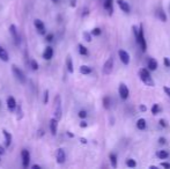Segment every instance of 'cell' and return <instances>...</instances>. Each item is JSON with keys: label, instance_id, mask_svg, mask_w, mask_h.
<instances>
[{"label": "cell", "instance_id": "cell-5", "mask_svg": "<svg viewBox=\"0 0 170 169\" xmlns=\"http://www.w3.org/2000/svg\"><path fill=\"white\" fill-rule=\"evenodd\" d=\"M119 96L122 100H126V98H129V95H130V91H129V88H127V86L125 84H120L119 85Z\"/></svg>", "mask_w": 170, "mask_h": 169}, {"label": "cell", "instance_id": "cell-42", "mask_svg": "<svg viewBox=\"0 0 170 169\" xmlns=\"http://www.w3.org/2000/svg\"><path fill=\"white\" fill-rule=\"evenodd\" d=\"M80 126H81V128H87V123L83 121V122H81V123H80Z\"/></svg>", "mask_w": 170, "mask_h": 169}, {"label": "cell", "instance_id": "cell-30", "mask_svg": "<svg viewBox=\"0 0 170 169\" xmlns=\"http://www.w3.org/2000/svg\"><path fill=\"white\" fill-rule=\"evenodd\" d=\"M30 66H31V68H33L34 71L38 70V64H37V61H36L35 59H31V60H30Z\"/></svg>", "mask_w": 170, "mask_h": 169}, {"label": "cell", "instance_id": "cell-16", "mask_svg": "<svg viewBox=\"0 0 170 169\" xmlns=\"http://www.w3.org/2000/svg\"><path fill=\"white\" fill-rule=\"evenodd\" d=\"M57 124H58V121L56 118H52L50 121V130H51V133L53 136L57 133Z\"/></svg>", "mask_w": 170, "mask_h": 169}, {"label": "cell", "instance_id": "cell-28", "mask_svg": "<svg viewBox=\"0 0 170 169\" xmlns=\"http://www.w3.org/2000/svg\"><path fill=\"white\" fill-rule=\"evenodd\" d=\"M160 111H161V109H160V105H159V104L155 103L152 107V114H153V115H157Z\"/></svg>", "mask_w": 170, "mask_h": 169}, {"label": "cell", "instance_id": "cell-12", "mask_svg": "<svg viewBox=\"0 0 170 169\" xmlns=\"http://www.w3.org/2000/svg\"><path fill=\"white\" fill-rule=\"evenodd\" d=\"M53 57V49L51 46H47L45 48V50L43 52V58L46 59V60H50V59Z\"/></svg>", "mask_w": 170, "mask_h": 169}, {"label": "cell", "instance_id": "cell-29", "mask_svg": "<svg viewBox=\"0 0 170 169\" xmlns=\"http://www.w3.org/2000/svg\"><path fill=\"white\" fill-rule=\"evenodd\" d=\"M103 107H104L105 109H109L110 108V98H103Z\"/></svg>", "mask_w": 170, "mask_h": 169}, {"label": "cell", "instance_id": "cell-36", "mask_svg": "<svg viewBox=\"0 0 170 169\" xmlns=\"http://www.w3.org/2000/svg\"><path fill=\"white\" fill-rule=\"evenodd\" d=\"M52 39H53V34H47L46 35V41L47 42H52Z\"/></svg>", "mask_w": 170, "mask_h": 169}, {"label": "cell", "instance_id": "cell-21", "mask_svg": "<svg viewBox=\"0 0 170 169\" xmlns=\"http://www.w3.org/2000/svg\"><path fill=\"white\" fill-rule=\"evenodd\" d=\"M146 126H147V124H146V121H145L144 118H140V119H138L137 128L139 129V130H145V129H146Z\"/></svg>", "mask_w": 170, "mask_h": 169}, {"label": "cell", "instance_id": "cell-35", "mask_svg": "<svg viewBox=\"0 0 170 169\" xmlns=\"http://www.w3.org/2000/svg\"><path fill=\"white\" fill-rule=\"evenodd\" d=\"M163 61H164V65L167 66V67H170V60H169V58H168V57H164Z\"/></svg>", "mask_w": 170, "mask_h": 169}, {"label": "cell", "instance_id": "cell-40", "mask_svg": "<svg viewBox=\"0 0 170 169\" xmlns=\"http://www.w3.org/2000/svg\"><path fill=\"white\" fill-rule=\"evenodd\" d=\"M159 143L161 144V145H163V144H165V139H164V138H162V137H161V138H160V139H159Z\"/></svg>", "mask_w": 170, "mask_h": 169}, {"label": "cell", "instance_id": "cell-19", "mask_svg": "<svg viewBox=\"0 0 170 169\" xmlns=\"http://www.w3.org/2000/svg\"><path fill=\"white\" fill-rule=\"evenodd\" d=\"M66 67H67V70L70 73H73L74 71V68H73V61H72V58H71V56H68L67 59H66Z\"/></svg>", "mask_w": 170, "mask_h": 169}, {"label": "cell", "instance_id": "cell-48", "mask_svg": "<svg viewBox=\"0 0 170 169\" xmlns=\"http://www.w3.org/2000/svg\"><path fill=\"white\" fill-rule=\"evenodd\" d=\"M67 134L71 137V138H72V137H74V136H73V133H71V132H67Z\"/></svg>", "mask_w": 170, "mask_h": 169}, {"label": "cell", "instance_id": "cell-18", "mask_svg": "<svg viewBox=\"0 0 170 169\" xmlns=\"http://www.w3.org/2000/svg\"><path fill=\"white\" fill-rule=\"evenodd\" d=\"M2 133H4V137H5V141H6V147H8L11 143H12V134L9 133V132H7L6 130L2 131Z\"/></svg>", "mask_w": 170, "mask_h": 169}, {"label": "cell", "instance_id": "cell-4", "mask_svg": "<svg viewBox=\"0 0 170 169\" xmlns=\"http://www.w3.org/2000/svg\"><path fill=\"white\" fill-rule=\"evenodd\" d=\"M12 71H13L14 75L16 77V79L19 80L20 82H22V84H25V82H26V77H25V73L21 71L18 66H15V65L12 66Z\"/></svg>", "mask_w": 170, "mask_h": 169}, {"label": "cell", "instance_id": "cell-9", "mask_svg": "<svg viewBox=\"0 0 170 169\" xmlns=\"http://www.w3.org/2000/svg\"><path fill=\"white\" fill-rule=\"evenodd\" d=\"M34 25H35L37 31H38L41 35H44V34H45V26H44L43 21H41V20H38V19L35 20V21H34Z\"/></svg>", "mask_w": 170, "mask_h": 169}, {"label": "cell", "instance_id": "cell-22", "mask_svg": "<svg viewBox=\"0 0 170 169\" xmlns=\"http://www.w3.org/2000/svg\"><path fill=\"white\" fill-rule=\"evenodd\" d=\"M156 156L160 160H165V159L169 156V153H168L167 151H159L156 153Z\"/></svg>", "mask_w": 170, "mask_h": 169}, {"label": "cell", "instance_id": "cell-49", "mask_svg": "<svg viewBox=\"0 0 170 169\" xmlns=\"http://www.w3.org/2000/svg\"><path fill=\"white\" fill-rule=\"evenodd\" d=\"M53 1H54V2H58V0H53Z\"/></svg>", "mask_w": 170, "mask_h": 169}, {"label": "cell", "instance_id": "cell-47", "mask_svg": "<svg viewBox=\"0 0 170 169\" xmlns=\"http://www.w3.org/2000/svg\"><path fill=\"white\" fill-rule=\"evenodd\" d=\"M71 5H72V7H75V5H77V2H75V0H72V4H71Z\"/></svg>", "mask_w": 170, "mask_h": 169}, {"label": "cell", "instance_id": "cell-7", "mask_svg": "<svg viewBox=\"0 0 170 169\" xmlns=\"http://www.w3.org/2000/svg\"><path fill=\"white\" fill-rule=\"evenodd\" d=\"M21 156H22V166H23V168H28L29 162H30V154H29V151L22 150Z\"/></svg>", "mask_w": 170, "mask_h": 169}, {"label": "cell", "instance_id": "cell-44", "mask_svg": "<svg viewBox=\"0 0 170 169\" xmlns=\"http://www.w3.org/2000/svg\"><path fill=\"white\" fill-rule=\"evenodd\" d=\"M33 169H41V167H39L38 164H34V166H33Z\"/></svg>", "mask_w": 170, "mask_h": 169}, {"label": "cell", "instance_id": "cell-3", "mask_svg": "<svg viewBox=\"0 0 170 169\" xmlns=\"http://www.w3.org/2000/svg\"><path fill=\"white\" fill-rule=\"evenodd\" d=\"M54 118L59 121L61 118V103H60V96H56L54 98Z\"/></svg>", "mask_w": 170, "mask_h": 169}, {"label": "cell", "instance_id": "cell-43", "mask_svg": "<svg viewBox=\"0 0 170 169\" xmlns=\"http://www.w3.org/2000/svg\"><path fill=\"white\" fill-rule=\"evenodd\" d=\"M80 141H81L82 144H87V139H85V138H81V139H80Z\"/></svg>", "mask_w": 170, "mask_h": 169}, {"label": "cell", "instance_id": "cell-39", "mask_svg": "<svg viewBox=\"0 0 170 169\" xmlns=\"http://www.w3.org/2000/svg\"><path fill=\"white\" fill-rule=\"evenodd\" d=\"M163 89H164V91H165V94H167V95L170 98V88L169 87H164Z\"/></svg>", "mask_w": 170, "mask_h": 169}, {"label": "cell", "instance_id": "cell-31", "mask_svg": "<svg viewBox=\"0 0 170 169\" xmlns=\"http://www.w3.org/2000/svg\"><path fill=\"white\" fill-rule=\"evenodd\" d=\"M92 35H94V36H100L101 35V29L100 28H94L92 30Z\"/></svg>", "mask_w": 170, "mask_h": 169}, {"label": "cell", "instance_id": "cell-6", "mask_svg": "<svg viewBox=\"0 0 170 169\" xmlns=\"http://www.w3.org/2000/svg\"><path fill=\"white\" fill-rule=\"evenodd\" d=\"M112 68H113V58L110 57V58H108V60L104 63V65H103V73L104 74H110L112 72Z\"/></svg>", "mask_w": 170, "mask_h": 169}, {"label": "cell", "instance_id": "cell-11", "mask_svg": "<svg viewBox=\"0 0 170 169\" xmlns=\"http://www.w3.org/2000/svg\"><path fill=\"white\" fill-rule=\"evenodd\" d=\"M117 4L119 8L125 12V13H130V11H131V8H130V5L127 4V2H125L124 0H117Z\"/></svg>", "mask_w": 170, "mask_h": 169}, {"label": "cell", "instance_id": "cell-13", "mask_svg": "<svg viewBox=\"0 0 170 169\" xmlns=\"http://www.w3.org/2000/svg\"><path fill=\"white\" fill-rule=\"evenodd\" d=\"M9 31L13 36L14 41H15V44H19V36H18V31H16V27L15 25H11L9 27Z\"/></svg>", "mask_w": 170, "mask_h": 169}, {"label": "cell", "instance_id": "cell-17", "mask_svg": "<svg viewBox=\"0 0 170 169\" xmlns=\"http://www.w3.org/2000/svg\"><path fill=\"white\" fill-rule=\"evenodd\" d=\"M157 66H159V64H157V61L154 58H151L148 60V68H149L151 71L157 70Z\"/></svg>", "mask_w": 170, "mask_h": 169}, {"label": "cell", "instance_id": "cell-41", "mask_svg": "<svg viewBox=\"0 0 170 169\" xmlns=\"http://www.w3.org/2000/svg\"><path fill=\"white\" fill-rule=\"evenodd\" d=\"M146 110H147L146 105H140V111H142V112H144V111H146Z\"/></svg>", "mask_w": 170, "mask_h": 169}, {"label": "cell", "instance_id": "cell-15", "mask_svg": "<svg viewBox=\"0 0 170 169\" xmlns=\"http://www.w3.org/2000/svg\"><path fill=\"white\" fill-rule=\"evenodd\" d=\"M112 5H113V0H105L104 1V8L109 12L110 15H112V13H113V7H112Z\"/></svg>", "mask_w": 170, "mask_h": 169}, {"label": "cell", "instance_id": "cell-1", "mask_svg": "<svg viewBox=\"0 0 170 169\" xmlns=\"http://www.w3.org/2000/svg\"><path fill=\"white\" fill-rule=\"evenodd\" d=\"M139 77H140V80H141L145 85H147V86H149V87H153V86H154V81H153V79H152L148 70L141 68V70L139 71Z\"/></svg>", "mask_w": 170, "mask_h": 169}, {"label": "cell", "instance_id": "cell-32", "mask_svg": "<svg viewBox=\"0 0 170 169\" xmlns=\"http://www.w3.org/2000/svg\"><path fill=\"white\" fill-rule=\"evenodd\" d=\"M83 37L87 42H92V35H89V33H83Z\"/></svg>", "mask_w": 170, "mask_h": 169}, {"label": "cell", "instance_id": "cell-8", "mask_svg": "<svg viewBox=\"0 0 170 169\" xmlns=\"http://www.w3.org/2000/svg\"><path fill=\"white\" fill-rule=\"evenodd\" d=\"M118 55H119V58L122 60V63L125 64V65H129V63H130V55H129V52H126L125 50H119Z\"/></svg>", "mask_w": 170, "mask_h": 169}, {"label": "cell", "instance_id": "cell-27", "mask_svg": "<svg viewBox=\"0 0 170 169\" xmlns=\"http://www.w3.org/2000/svg\"><path fill=\"white\" fill-rule=\"evenodd\" d=\"M126 166H127L129 168H134V167L137 166V162H136V160H133V159H129V160H126Z\"/></svg>", "mask_w": 170, "mask_h": 169}, {"label": "cell", "instance_id": "cell-34", "mask_svg": "<svg viewBox=\"0 0 170 169\" xmlns=\"http://www.w3.org/2000/svg\"><path fill=\"white\" fill-rule=\"evenodd\" d=\"M47 101H49V91H44V101H43V102L46 104V103H47Z\"/></svg>", "mask_w": 170, "mask_h": 169}, {"label": "cell", "instance_id": "cell-26", "mask_svg": "<svg viewBox=\"0 0 170 169\" xmlns=\"http://www.w3.org/2000/svg\"><path fill=\"white\" fill-rule=\"evenodd\" d=\"M79 52H80V55H82V56H87V55H88L87 48L83 46L82 44H79Z\"/></svg>", "mask_w": 170, "mask_h": 169}, {"label": "cell", "instance_id": "cell-24", "mask_svg": "<svg viewBox=\"0 0 170 169\" xmlns=\"http://www.w3.org/2000/svg\"><path fill=\"white\" fill-rule=\"evenodd\" d=\"M0 59L4 60V61H8V53L1 46H0Z\"/></svg>", "mask_w": 170, "mask_h": 169}, {"label": "cell", "instance_id": "cell-25", "mask_svg": "<svg viewBox=\"0 0 170 169\" xmlns=\"http://www.w3.org/2000/svg\"><path fill=\"white\" fill-rule=\"evenodd\" d=\"M109 159H110V162H111L112 168H116V167H117V156L115 155L113 153H111V154L109 155Z\"/></svg>", "mask_w": 170, "mask_h": 169}, {"label": "cell", "instance_id": "cell-45", "mask_svg": "<svg viewBox=\"0 0 170 169\" xmlns=\"http://www.w3.org/2000/svg\"><path fill=\"white\" fill-rule=\"evenodd\" d=\"M0 153H1V154H4V153H5V150H4V147H1V146H0Z\"/></svg>", "mask_w": 170, "mask_h": 169}, {"label": "cell", "instance_id": "cell-14", "mask_svg": "<svg viewBox=\"0 0 170 169\" xmlns=\"http://www.w3.org/2000/svg\"><path fill=\"white\" fill-rule=\"evenodd\" d=\"M15 107H16V101H15V98H14L13 96H9V98H7V108L12 111L15 109Z\"/></svg>", "mask_w": 170, "mask_h": 169}, {"label": "cell", "instance_id": "cell-38", "mask_svg": "<svg viewBox=\"0 0 170 169\" xmlns=\"http://www.w3.org/2000/svg\"><path fill=\"white\" fill-rule=\"evenodd\" d=\"M159 123H160V125H161L162 128H165V126H167V123H165V121H164V119H160V122H159Z\"/></svg>", "mask_w": 170, "mask_h": 169}, {"label": "cell", "instance_id": "cell-10", "mask_svg": "<svg viewBox=\"0 0 170 169\" xmlns=\"http://www.w3.org/2000/svg\"><path fill=\"white\" fill-rule=\"evenodd\" d=\"M57 162L58 163H64L65 162V159H66V154H65V151L63 148H58L57 150Z\"/></svg>", "mask_w": 170, "mask_h": 169}, {"label": "cell", "instance_id": "cell-46", "mask_svg": "<svg viewBox=\"0 0 170 169\" xmlns=\"http://www.w3.org/2000/svg\"><path fill=\"white\" fill-rule=\"evenodd\" d=\"M89 13V11H88V9H87V8H86L85 11H83V15H87V14Z\"/></svg>", "mask_w": 170, "mask_h": 169}, {"label": "cell", "instance_id": "cell-20", "mask_svg": "<svg viewBox=\"0 0 170 169\" xmlns=\"http://www.w3.org/2000/svg\"><path fill=\"white\" fill-rule=\"evenodd\" d=\"M156 15L159 16V19L161 20V21H163V22H165V21H167V15H165V13H164L163 9L159 8V9L156 11Z\"/></svg>", "mask_w": 170, "mask_h": 169}, {"label": "cell", "instance_id": "cell-33", "mask_svg": "<svg viewBox=\"0 0 170 169\" xmlns=\"http://www.w3.org/2000/svg\"><path fill=\"white\" fill-rule=\"evenodd\" d=\"M79 117H80V118H86V117H87V111H86V110L79 111Z\"/></svg>", "mask_w": 170, "mask_h": 169}, {"label": "cell", "instance_id": "cell-37", "mask_svg": "<svg viewBox=\"0 0 170 169\" xmlns=\"http://www.w3.org/2000/svg\"><path fill=\"white\" fill-rule=\"evenodd\" d=\"M161 167L169 169V168H170V163H168V162H162V163H161Z\"/></svg>", "mask_w": 170, "mask_h": 169}, {"label": "cell", "instance_id": "cell-23", "mask_svg": "<svg viewBox=\"0 0 170 169\" xmlns=\"http://www.w3.org/2000/svg\"><path fill=\"white\" fill-rule=\"evenodd\" d=\"M80 73H81V74H85V75L90 74V73H92V68L87 65H82L80 67Z\"/></svg>", "mask_w": 170, "mask_h": 169}, {"label": "cell", "instance_id": "cell-2", "mask_svg": "<svg viewBox=\"0 0 170 169\" xmlns=\"http://www.w3.org/2000/svg\"><path fill=\"white\" fill-rule=\"evenodd\" d=\"M136 39H137V42L139 43V45H140V48H141V50H142V51H146V49H147V44H146V39H145L144 26H142V25H140V28H139V30H138V34H137V36H136Z\"/></svg>", "mask_w": 170, "mask_h": 169}]
</instances>
